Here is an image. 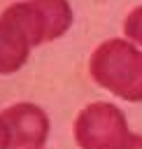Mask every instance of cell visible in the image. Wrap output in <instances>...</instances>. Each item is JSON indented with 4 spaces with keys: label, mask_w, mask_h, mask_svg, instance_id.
<instances>
[{
    "label": "cell",
    "mask_w": 142,
    "mask_h": 149,
    "mask_svg": "<svg viewBox=\"0 0 142 149\" xmlns=\"http://www.w3.org/2000/svg\"><path fill=\"white\" fill-rule=\"evenodd\" d=\"M91 77L123 100H142V51L123 40L102 42L91 56Z\"/></svg>",
    "instance_id": "cell-1"
},
{
    "label": "cell",
    "mask_w": 142,
    "mask_h": 149,
    "mask_svg": "<svg viewBox=\"0 0 142 149\" xmlns=\"http://www.w3.org/2000/svg\"><path fill=\"white\" fill-rule=\"evenodd\" d=\"M128 135L121 109L109 102L88 105L74 121V140L81 149H116Z\"/></svg>",
    "instance_id": "cell-2"
},
{
    "label": "cell",
    "mask_w": 142,
    "mask_h": 149,
    "mask_svg": "<svg viewBox=\"0 0 142 149\" xmlns=\"http://www.w3.org/2000/svg\"><path fill=\"white\" fill-rule=\"evenodd\" d=\"M7 12L21 23L33 44L56 40L72 23V12L65 0H28L7 7Z\"/></svg>",
    "instance_id": "cell-3"
},
{
    "label": "cell",
    "mask_w": 142,
    "mask_h": 149,
    "mask_svg": "<svg viewBox=\"0 0 142 149\" xmlns=\"http://www.w3.org/2000/svg\"><path fill=\"white\" fill-rule=\"evenodd\" d=\"M2 119L9 128V133H12V147H16V149H40L44 144L49 121H47V116L40 107L21 102V105L5 109Z\"/></svg>",
    "instance_id": "cell-4"
},
{
    "label": "cell",
    "mask_w": 142,
    "mask_h": 149,
    "mask_svg": "<svg viewBox=\"0 0 142 149\" xmlns=\"http://www.w3.org/2000/svg\"><path fill=\"white\" fill-rule=\"evenodd\" d=\"M30 47L33 42L21 23L5 9V14L0 16V74L16 72L26 63Z\"/></svg>",
    "instance_id": "cell-5"
},
{
    "label": "cell",
    "mask_w": 142,
    "mask_h": 149,
    "mask_svg": "<svg viewBox=\"0 0 142 149\" xmlns=\"http://www.w3.org/2000/svg\"><path fill=\"white\" fill-rule=\"evenodd\" d=\"M123 30H126V35H128L133 42L142 44V7H137V9H133V12L128 14V19H126V23H123Z\"/></svg>",
    "instance_id": "cell-6"
},
{
    "label": "cell",
    "mask_w": 142,
    "mask_h": 149,
    "mask_svg": "<svg viewBox=\"0 0 142 149\" xmlns=\"http://www.w3.org/2000/svg\"><path fill=\"white\" fill-rule=\"evenodd\" d=\"M12 147V133L5 123V119L0 116V149H9Z\"/></svg>",
    "instance_id": "cell-7"
},
{
    "label": "cell",
    "mask_w": 142,
    "mask_h": 149,
    "mask_svg": "<svg viewBox=\"0 0 142 149\" xmlns=\"http://www.w3.org/2000/svg\"><path fill=\"white\" fill-rule=\"evenodd\" d=\"M116 149H142V135H128Z\"/></svg>",
    "instance_id": "cell-8"
}]
</instances>
